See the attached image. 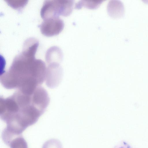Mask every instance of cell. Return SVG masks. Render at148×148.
Listing matches in <instances>:
<instances>
[{
    "instance_id": "6da1fadb",
    "label": "cell",
    "mask_w": 148,
    "mask_h": 148,
    "mask_svg": "<svg viewBox=\"0 0 148 148\" xmlns=\"http://www.w3.org/2000/svg\"><path fill=\"white\" fill-rule=\"evenodd\" d=\"M49 102L47 92L41 86L32 92L18 90L8 97H1L0 116L6 124L5 128L15 134H21L27 127L37 122Z\"/></svg>"
},
{
    "instance_id": "7a4b0ae2",
    "label": "cell",
    "mask_w": 148,
    "mask_h": 148,
    "mask_svg": "<svg viewBox=\"0 0 148 148\" xmlns=\"http://www.w3.org/2000/svg\"><path fill=\"white\" fill-rule=\"evenodd\" d=\"M38 45L34 38L25 41L21 52L14 58L8 70L1 75L0 82L4 88L31 93L45 80V64L35 57Z\"/></svg>"
},
{
    "instance_id": "3957f363",
    "label": "cell",
    "mask_w": 148,
    "mask_h": 148,
    "mask_svg": "<svg viewBox=\"0 0 148 148\" xmlns=\"http://www.w3.org/2000/svg\"><path fill=\"white\" fill-rule=\"evenodd\" d=\"M74 1L72 0H45L40 10L41 17L44 20L59 17L67 16L72 13Z\"/></svg>"
},
{
    "instance_id": "277c9868",
    "label": "cell",
    "mask_w": 148,
    "mask_h": 148,
    "mask_svg": "<svg viewBox=\"0 0 148 148\" xmlns=\"http://www.w3.org/2000/svg\"><path fill=\"white\" fill-rule=\"evenodd\" d=\"M64 26L63 21L59 17L44 19L40 25L41 33L47 36H51L59 34Z\"/></svg>"
},
{
    "instance_id": "5b68a950",
    "label": "cell",
    "mask_w": 148,
    "mask_h": 148,
    "mask_svg": "<svg viewBox=\"0 0 148 148\" xmlns=\"http://www.w3.org/2000/svg\"><path fill=\"white\" fill-rule=\"evenodd\" d=\"M107 11L109 15L114 18H118L123 16L124 8L121 2L118 0H112L109 2Z\"/></svg>"
},
{
    "instance_id": "8992f818",
    "label": "cell",
    "mask_w": 148,
    "mask_h": 148,
    "mask_svg": "<svg viewBox=\"0 0 148 148\" xmlns=\"http://www.w3.org/2000/svg\"><path fill=\"white\" fill-rule=\"evenodd\" d=\"M62 58V50L56 46L51 47L47 51L46 53V61L48 64L53 62L60 63Z\"/></svg>"
},
{
    "instance_id": "52a82bcc",
    "label": "cell",
    "mask_w": 148,
    "mask_h": 148,
    "mask_svg": "<svg viewBox=\"0 0 148 148\" xmlns=\"http://www.w3.org/2000/svg\"><path fill=\"white\" fill-rule=\"evenodd\" d=\"M5 144L10 148H28L27 143L21 134L12 137Z\"/></svg>"
},
{
    "instance_id": "ba28073f",
    "label": "cell",
    "mask_w": 148,
    "mask_h": 148,
    "mask_svg": "<svg viewBox=\"0 0 148 148\" xmlns=\"http://www.w3.org/2000/svg\"><path fill=\"white\" fill-rule=\"evenodd\" d=\"M103 1L81 0L77 3L75 8L79 9L84 7L90 9H95L98 8Z\"/></svg>"
},
{
    "instance_id": "9c48e42d",
    "label": "cell",
    "mask_w": 148,
    "mask_h": 148,
    "mask_svg": "<svg viewBox=\"0 0 148 148\" xmlns=\"http://www.w3.org/2000/svg\"><path fill=\"white\" fill-rule=\"evenodd\" d=\"M5 1L9 5L16 9L22 8L26 5L28 1L27 0H7Z\"/></svg>"
},
{
    "instance_id": "30bf717a",
    "label": "cell",
    "mask_w": 148,
    "mask_h": 148,
    "mask_svg": "<svg viewBox=\"0 0 148 148\" xmlns=\"http://www.w3.org/2000/svg\"><path fill=\"white\" fill-rule=\"evenodd\" d=\"M42 148H62V147L59 140L52 139L46 141L43 145Z\"/></svg>"
}]
</instances>
